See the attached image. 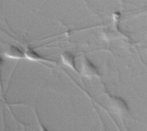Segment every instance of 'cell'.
<instances>
[{"mask_svg": "<svg viewBox=\"0 0 147 131\" xmlns=\"http://www.w3.org/2000/svg\"><path fill=\"white\" fill-rule=\"evenodd\" d=\"M82 73L84 76L89 78L98 76L99 75V72L96 68L87 59L85 60L83 65Z\"/></svg>", "mask_w": 147, "mask_h": 131, "instance_id": "cell-1", "label": "cell"}, {"mask_svg": "<svg viewBox=\"0 0 147 131\" xmlns=\"http://www.w3.org/2000/svg\"><path fill=\"white\" fill-rule=\"evenodd\" d=\"M61 57L65 65L69 66L72 69L76 71L74 62V56L72 54H71L69 52H66L62 55Z\"/></svg>", "mask_w": 147, "mask_h": 131, "instance_id": "cell-2", "label": "cell"}, {"mask_svg": "<svg viewBox=\"0 0 147 131\" xmlns=\"http://www.w3.org/2000/svg\"><path fill=\"white\" fill-rule=\"evenodd\" d=\"M6 56L12 59H20L24 57V54L18 48L12 46L6 51Z\"/></svg>", "mask_w": 147, "mask_h": 131, "instance_id": "cell-3", "label": "cell"}, {"mask_svg": "<svg viewBox=\"0 0 147 131\" xmlns=\"http://www.w3.org/2000/svg\"><path fill=\"white\" fill-rule=\"evenodd\" d=\"M26 57L31 60L38 61V60H45V59H44L39 55H38L36 52H35L33 49L31 48H28L26 51L25 55Z\"/></svg>", "mask_w": 147, "mask_h": 131, "instance_id": "cell-4", "label": "cell"}]
</instances>
